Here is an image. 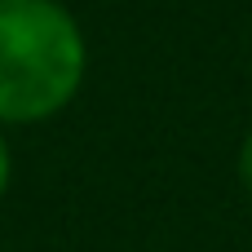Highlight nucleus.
<instances>
[{
    "instance_id": "2",
    "label": "nucleus",
    "mask_w": 252,
    "mask_h": 252,
    "mask_svg": "<svg viewBox=\"0 0 252 252\" xmlns=\"http://www.w3.org/2000/svg\"><path fill=\"white\" fill-rule=\"evenodd\" d=\"M239 182H244V190H248V199H252V133L239 146Z\"/></svg>"
},
{
    "instance_id": "1",
    "label": "nucleus",
    "mask_w": 252,
    "mask_h": 252,
    "mask_svg": "<svg viewBox=\"0 0 252 252\" xmlns=\"http://www.w3.org/2000/svg\"><path fill=\"white\" fill-rule=\"evenodd\" d=\"M84 31L58 0H0V124H40L84 84Z\"/></svg>"
},
{
    "instance_id": "3",
    "label": "nucleus",
    "mask_w": 252,
    "mask_h": 252,
    "mask_svg": "<svg viewBox=\"0 0 252 252\" xmlns=\"http://www.w3.org/2000/svg\"><path fill=\"white\" fill-rule=\"evenodd\" d=\"M9 177H13V159H9V142H4V133H0V199H4V190H9Z\"/></svg>"
}]
</instances>
